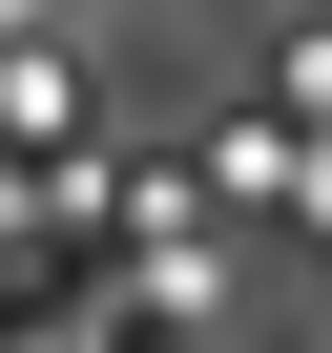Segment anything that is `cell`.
Returning <instances> with one entry per match:
<instances>
[]
</instances>
